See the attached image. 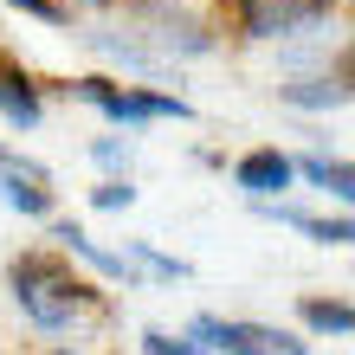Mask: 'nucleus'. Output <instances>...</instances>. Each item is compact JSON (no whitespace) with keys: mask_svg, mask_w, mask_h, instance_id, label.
Listing matches in <instances>:
<instances>
[{"mask_svg":"<svg viewBox=\"0 0 355 355\" xmlns=\"http://www.w3.org/2000/svg\"><path fill=\"white\" fill-rule=\"evenodd\" d=\"M7 297H13V310L33 329H52V336L103 310V291L85 278V271H71L65 252H46V245L7 259Z\"/></svg>","mask_w":355,"mask_h":355,"instance_id":"f257e3e1","label":"nucleus"},{"mask_svg":"<svg viewBox=\"0 0 355 355\" xmlns=\"http://www.w3.org/2000/svg\"><path fill=\"white\" fill-rule=\"evenodd\" d=\"M110 26L130 39V46L149 58V65L175 71L187 58H214L220 52V19L187 7V0H155V7H123Z\"/></svg>","mask_w":355,"mask_h":355,"instance_id":"f03ea898","label":"nucleus"},{"mask_svg":"<svg viewBox=\"0 0 355 355\" xmlns=\"http://www.w3.org/2000/svg\"><path fill=\"white\" fill-rule=\"evenodd\" d=\"M71 103H85V110H97L110 130L123 136H136V130H149V123H194V103H187L181 91H162V85H123V78L110 71H85V78H71V85H58Z\"/></svg>","mask_w":355,"mask_h":355,"instance_id":"7ed1b4c3","label":"nucleus"},{"mask_svg":"<svg viewBox=\"0 0 355 355\" xmlns=\"http://www.w3.org/2000/svg\"><path fill=\"white\" fill-rule=\"evenodd\" d=\"M220 19L239 46H284V39H317L329 26H349L343 0H220Z\"/></svg>","mask_w":355,"mask_h":355,"instance_id":"20e7f679","label":"nucleus"},{"mask_svg":"<svg viewBox=\"0 0 355 355\" xmlns=\"http://www.w3.org/2000/svg\"><path fill=\"white\" fill-rule=\"evenodd\" d=\"M187 336L207 355H310V343L297 329H271V323H245V317H207V310L187 323Z\"/></svg>","mask_w":355,"mask_h":355,"instance_id":"39448f33","label":"nucleus"},{"mask_svg":"<svg viewBox=\"0 0 355 355\" xmlns=\"http://www.w3.org/2000/svg\"><path fill=\"white\" fill-rule=\"evenodd\" d=\"M278 103H284V110H304V116H343L349 103H355V65H349V52L336 58V65H323V71L284 78Z\"/></svg>","mask_w":355,"mask_h":355,"instance_id":"423d86ee","label":"nucleus"},{"mask_svg":"<svg viewBox=\"0 0 355 355\" xmlns=\"http://www.w3.org/2000/svg\"><path fill=\"white\" fill-rule=\"evenodd\" d=\"M46 226H52V245H58V252H65V259H85V265L97 271V278H110V284H123V291H136V284H142V271H136L130 259H123V252L97 245L85 220H65V214H52Z\"/></svg>","mask_w":355,"mask_h":355,"instance_id":"0eeeda50","label":"nucleus"},{"mask_svg":"<svg viewBox=\"0 0 355 355\" xmlns=\"http://www.w3.org/2000/svg\"><path fill=\"white\" fill-rule=\"evenodd\" d=\"M233 187L245 200H278L297 187V175H291V149H278V142H259V149H245L233 162Z\"/></svg>","mask_w":355,"mask_h":355,"instance_id":"6e6552de","label":"nucleus"},{"mask_svg":"<svg viewBox=\"0 0 355 355\" xmlns=\"http://www.w3.org/2000/svg\"><path fill=\"white\" fill-rule=\"evenodd\" d=\"M291 175H297L304 187H317L323 200H336V207L355 200V162H349L343 149L329 155L323 142H304V149H291Z\"/></svg>","mask_w":355,"mask_h":355,"instance_id":"1a4fd4ad","label":"nucleus"},{"mask_svg":"<svg viewBox=\"0 0 355 355\" xmlns=\"http://www.w3.org/2000/svg\"><path fill=\"white\" fill-rule=\"evenodd\" d=\"M0 123L7 130H39L46 123V85L13 52H0Z\"/></svg>","mask_w":355,"mask_h":355,"instance_id":"9d476101","label":"nucleus"},{"mask_svg":"<svg viewBox=\"0 0 355 355\" xmlns=\"http://www.w3.org/2000/svg\"><path fill=\"white\" fill-rule=\"evenodd\" d=\"M0 207L19 220H52L58 214V194L46 175H19V168H0Z\"/></svg>","mask_w":355,"mask_h":355,"instance_id":"9b49d317","label":"nucleus"},{"mask_svg":"<svg viewBox=\"0 0 355 355\" xmlns=\"http://www.w3.org/2000/svg\"><path fill=\"white\" fill-rule=\"evenodd\" d=\"M297 323L310 329V336H349L355 329V310H349V297L343 291H329V297H317V291H310V297H297Z\"/></svg>","mask_w":355,"mask_h":355,"instance_id":"f8f14e48","label":"nucleus"},{"mask_svg":"<svg viewBox=\"0 0 355 355\" xmlns=\"http://www.w3.org/2000/svg\"><path fill=\"white\" fill-rule=\"evenodd\" d=\"M116 252L142 271V284H149V278H155V284H187V278H194V265H187V259L162 252V245H149V239H130V245H116Z\"/></svg>","mask_w":355,"mask_h":355,"instance_id":"ddd939ff","label":"nucleus"},{"mask_svg":"<svg viewBox=\"0 0 355 355\" xmlns=\"http://www.w3.org/2000/svg\"><path fill=\"white\" fill-rule=\"evenodd\" d=\"M103 175H130L136 168V136H123V130H110V136H91V149H85Z\"/></svg>","mask_w":355,"mask_h":355,"instance_id":"4468645a","label":"nucleus"},{"mask_svg":"<svg viewBox=\"0 0 355 355\" xmlns=\"http://www.w3.org/2000/svg\"><path fill=\"white\" fill-rule=\"evenodd\" d=\"M136 194H142V187H136L130 175H103V181L91 187V207H97V214H130Z\"/></svg>","mask_w":355,"mask_h":355,"instance_id":"2eb2a0df","label":"nucleus"},{"mask_svg":"<svg viewBox=\"0 0 355 355\" xmlns=\"http://www.w3.org/2000/svg\"><path fill=\"white\" fill-rule=\"evenodd\" d=\"M142 355H207V349L187 336V329L175 336V329H155V323H149V329H142Z\"/></svg>","mask_w":355,"mask_h":355,"instance_id":"dca6fc26","label":"nucleus"},{"mask_svg":"<svg viewBox=\"0 0 355 355\" xmlns=\"http://www.w3.org/2000/svg\"><path fill=\"white\" fill-rule=\"evenodd\" d=\"M7 7H19L26 19H39V26H58V33H71V26H78V19L58 7V0H7Z\"/></svg>","mask_w":355,"mask_h":355,"instance_id":"f3484780","label":"nucleus"},{"mask_svg":"<svg viewBox=\"0 0 355 355\" xmlns=\"http://www.w3.org/2000/svg\"><path fill=\"white\" fill-rule=\"evenodd\" d=\"M58 7H65V13L78 19V13H110V7H116V0H58Z\"/></svg>","mask_w":355,"mask_h":355,"instance_id":"a211bd4d","label":"nucleus"},{"mask_svg":"<svg viewBox=\"0 0 355 355\" xmlns=\"http://www.w3.org/2000/svg\"><path fill=\"white\" fill-rule=\"evenodd\" d=\"M39 355H85V349H71V343H58V349H39Z\"/></svg>","mask_w":355,"mask_h":355,"instance_id":"6ab92c4d","label":"nucleus"},{"mask_svg":"<svg viewBox=\"0 0 355 355\" xmlns=\"http://www.w3.org/2000/svg\"><path fill=\"white\" fill-rule=\"evenodd\" d=\"M7 155H13V149H7V136H0V168H7Z\"/></svg>","mask_w":355,"mask_h":355,"instance_id":"aec40b11","label":"nucleus"}]
</instances>
